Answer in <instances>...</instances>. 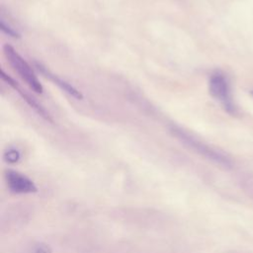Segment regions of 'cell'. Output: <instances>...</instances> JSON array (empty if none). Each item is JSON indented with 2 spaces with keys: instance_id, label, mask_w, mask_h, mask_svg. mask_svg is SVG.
<instances>
[{
  "instance_id": "6da1fadb",
  "label": "cell",
  "mask_w": 253,
  "mask_h": 253,
  "mask_svg": "<svg viewBox=\"0 0 253 253\" xmlns=\"http://www.w3.org/2000/svg\"><path fill=\"white\" fill-rule=\"evenodd\" d=\"M171 131L184 144L188 145L190 148L194 149L196 152L200 153L204 157H206V158L211 160L212 162H214L218 165H221L223 167H230L231 162H230L229 158L226 155H224L223 153L205 144L204 142L200 141L199 139H197L196 137H194L193 135H191L190 133H188L187 131H185L184 129H182L180 127L172 126Z\"/></svg>"
},
{
  "instance_id": "7a4b0ae2",
  "label": "cell",
  "mask_w": 253,
  "mask_h": 253,
  "mask_svg": "<svg viewBox=\"0 0 253 253\" xmlns=\"http://www.w3.org/2000/svg\"><path fill=\"white\" fill-rule=\"evenodd\" d=\"M3 52L12 68L19 74V76L26 82V84L35 92L42 93V86L32 69L31 65L9 44L3 46Z\"/></svg>"
},
{
  "instance_id": "3957f363",
  "label": "cell",
  "mask_w": 253,
  "mask_h": 253,
  "mask_svg": "<svg viewBox=\"0 0 253 253\" xmlns=\"http://www.w3.org/2000/svg\"><path fill=\"white\" fill-rule=\"evenodd\" d=\"M209 90L210 94L221 104L227 113L230 115L237 114V109L232 100L228 81L222 73L215 72L211 74L209 81Z\"/></svg>"
},
{
  "instance_id": "277c9868",
  "label": "cell",
  "mask_w": 253,
  "mask_h": 253,
  "mask_svg": "<svg viewBox=\"0 0 253 253\" xmlns=\"http://www.w3.org/2000/svg\"><path fill=\"white\" fill-rule=\"evenodd\" d=\"M6 182L9 189L17 194H29L37 191V186L29 177L14 170L6 172Z\"/></svg>"
},
{
  "instance_id": "5b68a950",
  "label": "cell",
  "mask_w": 253,
  "mask_h": 253,
  "mask_svg": "<svg viewBox=\"0 0 253 253\" xmlns=\"http://www.w3.org/2000/svg\"><path fill=\"white\" fill-rule=\"evenodd\" d=\"M38 66V68H39V70L42 73V74H44V76L46 77V78H48V79H50L54 84H56L59 88H61L63 91H65V92H67L68 94H70L71 96H73V97H75V98H77V99H82V94L77 90V89H75L72 85H70L69 83H67L66 81H64V80H62V79H60V78H58L57 76H55L54 74H51L48 70H46L45 68H43L42 65H37Z\"/></svg>"
},
{
  "instance_id": "8992f818",
  "label": "cell",
  "mask_w": 253,
  "mask_h": 253,
  "mask_svg": "<svg viewBox=\"0 0 253 253\" xmlns=\"http://www.w3.org/2000/svg\"><path fill=\"white\" fill-rule=\"evenodd\" d=\"M1 77L9 84V85H11L15 90H17L21 95H22V97L31 105V107H33L34 109H36L42 116H43V117H45L47 120H49V118H48V115H46V113H45V111L42 109V108H41V106H39L30 96H28L27 94H25V93H23V91H22V89L16 84L17 82H15L12 78H10L8 75H6L5 73H4V71L2 70L1 71Z\"/></svg>"
},
{
  "instance_id": "52a82bcc",
  "label": "cell",
  "mask_w": 253,
  "mask_h": 253,
  "mask_svg": "<svg viewBox=\"0 0 253 253\" xmlns=\"http://www.w3.org/2000/svg\"><path fill=\"white\" fill-rule=\"evenodd\" d=\"M20 157H21L20 152H19L17 149H15V148H10V149H8V150L5 152V154H4L5 160H6L7 162H9V163H16V162H18L19 159H20Z\"/></svg>"
},
{
  "instance_id": "ba28073f",
  "label": "cell",
  "mask_w": 253,
  "mask_h": 253,
  "mask_svg": "<svg viewBox=\"0 0 253 253\" xmlns=\"http://www.w3.org/2000/svg\"><path fill=\"white\" fill-rule=\"evenodd\" d=\"M0 27H1V30L4 33H6L8 36H11L13 38H18L19 37L18 32L14 28H12L9 24H6L3 18H1V20H0Z\"/></svg>"
},
{
  "instance_id": "9c48e42d",
  "label": "cell",
  "mask_w": 253,
  "mask_h": 253,
  "mask_svg": "<svg viewBox=\"0 0 253 253\" xmlns=\"http://www.w3.org/2000/svg\"><path fill=\"white\" fill-rule=\"evenodd\" d=\"M251 94H252V95H253V91H252V92H251Z\"/></svg>"
}]
</instances>
